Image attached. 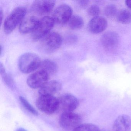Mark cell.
Masks as SVG:
<instances>
[{
    "label": "cell",
    "instance_id": "obj_27",
    "mask_svg": "<svg viewBox=\"0 0 131 131\" xmlns=\"http://www.w3.org/2000/svg\"><path fill=\"white\" fill-rule=\"evenodd\" d=\"M16 131H27V130H26L25 129L23 128H19L17 129L16 130Z\"/></svg>",
    "mask_w": 131,
    "mask_h": 131
},
{
    "label": "cell",
    "instance_id": "obj_20",
    "mask_svg": "<svg viewBox=\"0 0 131 131\" xmlns=\"http://www.w3.org/2000/svg\"><path fill=\"white\" fill-rule=\"evenodd\" d=\"M73 131H101L99 128L94 124L85 123L80 124Z\"/></svg>",
    "mask_w": 131,
    "mask_h": 131
},
{
    "label": "cell",
    "instance_id": "obj_7",
    "mask_svg": "<svg viewBox=\"0 0 131 131\" xmlns=\"http://www.w3.org/2000/svg\"><path fill=\"white\" fill-rule=\"evenodd\" d=\"M73 10L71 7L67 4L59 6L53 13L52 18L55 24L63 25L68 23L72 16Z\"/></svg>",
    "mask_w": 131,
    "mask_h": 131
},
{
    "label": "cell",
    "instance_id": "obj_4",
    "mask_svg": "<svg viewBox=\"0 0 131 131\" xmlns=\"http://www.w3.org/2000/svg\"><path fill=\"white\" fill-rule=\"evenodd\" d=\"M55 23L52 17L45 16L39 20V23L33 32L32 38L35 41L42 39L50 33Z\"/></svg>",
    "mask_w": 131,
    "mask_h": 131
},
{
    "label": "cell",
    "instance_id": "obj_17",
    "mask_svg": "<svg viewBox=\"0 0 131 131\" xmlns=\"http://www.w3.org/2000/svg\"><path fill=\"white\" fill-rule=\"evenodd\" d=\"M68 26L72 30H78L81 29L84 25L83 19L78 15H72L68 23Z\"/></svg>",
    "mask_w": 131,
    "mask_h": 131
},
{
    "label": "cell",
    "instance_id": "obj_15",
    "mask_svg": "<svg viewBox=\"0 0 131 131\" xmlns=\"http://www.w3.org/2000/svg\"><path fill=\"white\" fill-rule=\"evenodd\" d=\"M114 131H128L131 128V119L127 115L118 116L113 124Z\"/></svg>",
    "mask_w": 131,
    "mask_h": 131
},
{
    "label": "cell",
    "instance_id": "obj_24",
    "mask_svg": "<svg viewBox=\"0 0 131 131\" xmlns=\"http://www.w3.org/2000/svg\"><path fill=\"white\" fill-rule=\"evenodd\" d=\"M89 2V1H78V4L81 7L84 8L88 5Z\"/></svg>",
    "mask_w": 131,
    "mask_h": 131
},
{
    "label": "cell",
    "instance_id": "obj_18",
    "mask_svg": "<svg viewBox=\"0 0 131 131\" xmlns=\"http://www.w3.org/2000/svg\"><path fill=\"white\" fill-rule=\"evenodd\" d=\"M117 21L123 24H128L131 22V13L128 10H120L117 14Z\"/></svg>",
    "mask_w": 131,
    "mask_h": 131
},
{
    "label": "cell",
    "instance_id": "obj_9",
    "mask_svg": "<svg viewBox=\"0 0 131 131\" xmlns=\"http://www.w3.org/2000/svg\"><path fill=\"white\" fill-rule=\"evenodd\" d=\"M59 109L63 113L72 112L79 106L78 99L73 95L70 94H65L58 99Z\"/></svg>",
    "mask_w": 131,
    "mask_h": 131
},
{
    "label": "cell",
    "instance_id": "obj_16",
    "mask_svg": "<svg viewBox=\"0 0 131 131\" xmlns=\"http://www.w3.org/2000/svg\"><path fill=\"white\" fill-rule=\"evenodd\" d=\"M40 67V70H44L49 75L55 74L58 70L57 64L54 61L48 59L42 61Z\"/></svg>",
    "mask_w": 131,
    "mask_h": 131
},
{
    "label": "cell",
    "instance_id": "obj_19",
    "mask_svg": "<svg viewBox=\"0 0 131 131\" xmlns=\"http://www.w3.org/2000/svg\"><path fill=\"white\" fill-rule=\"evenodd\" d=\"M0 72L1 75L5 83L10 88H13L14 85L13 80L10 75L6 72V69L1 63L0 65Z\"/></svg>",
    "mask_w": 131,
    "mask_h": 131
},
{
    "label": "cell",
    "instance_id": "obj_3",
    "mask_svg": "<svg viewBox=\"0 0 131 131\" xmlns=\"http://www.w3.org/2000/svg\"><path fill=\"white\" fill-rule=\"evenodd\" d=\"M40 47L46 53H51L56 51L61 46L62 39L61 35L56 32H51L41 39Z\"/></svg>",
    "mask_w": 131,
    "mask_h": 131
},
{
    "label": "cell",
    "instance_id": "obj_2",
    "mask_svg": "<svg viewBox=\"0 0 131 131\" xmlns=\"http://www.w3.org/2000/svg\"><path fill=\"white\" fill-rule=\"evenodd\" d=\"M26 9L24 7H16L6 18L4 23V30L6 34H10L20 25L25 17Z\"/></svg>",
    "mask_w": 131,
    "mask_h": 131
},
{
    "label": "cell",
    "instance_id": "obj_11",
    "mask_svg": "<svg viewBox=\"0 0 131 131\" xmlns=\"http://www.w3.org/2000/svg\"><path fill=\"white\" fill-rule=\"evenodd\" d=\"M119 41L118 35L113 32L105 33L102 36L101 39V43L104 48L110 51L117 48Z\"/></svg>",
    "mask_w": 131,
    "mask_h": 131
},
{
    "label": "cell",
    "instance_id": "obj_14",
    "mask_svg": "<svg viewBox=\"0 0 131 131\" xmlns=\"http://www.w3.org/2000/svg\"><path fill=\"white\" fill-rule=\"evenodd\" d=\"M107 26V22L104 18L102 17H93L89 22L88 29L90 32L95 34L103 32Z\"/></svg>",
    "mask_w": 131,
    "mask_h": 131
},
{
    "label": "cell",
    "instance_id": "obj_21",
    "mask_svg": "<svg viewBox=\"0 0 131 131\" xmlns=\"http://www.w3.org/2000/svg\"><path fill=\"white\" fill-rule=\"evenodd\" d=\"M19 99L23 107L25 108L27 111L34 115H38L39 114H38V112L26 99H25L23 96H19Z\"/></svg>",
    "mask_w": 131,
    "mask_h": 131
},
{
    "label": "cell",
    "instance_id": "obj_1",
    "mask_svg": "<svg viewBox=\"0 0 131 131\" xmlns=\"http://www.w3.org/2000/svg\"><path fill=\"white\" fill-rule=\"evenodd\" d=\"M41 59L36 53H26L20 56L18 61V67L20 71L24 73L32 72L40 67Z\"/></svg>",
    "mask_w": 131,
    "mask_h": 131
},
{
    "label": "cell",
    "instance_id": "obj_25",
    "mask_svg": "<svg viewBox=\"0 0 131 131\" xmlns=\"http://www.w3.org/2000/svg\"><path fill=\"white\" fill-rule=\"evenodd\" d=\"M125 4L126 6L129 8L131 9V0H127L125 1Z\"/></svg>",
    "mask_w": 131,
    "mask_h": 131
},
{
    "label": "cell",
    "instance_id": "obj_10",
    "mask_svg": "<svg viewBox=\"0 0 131 131\" xmlns=\"http://www.w3.org/2000/svg\"><path fill=\"white\" fill-rule=\"evenodd\" d=\"M55 4L53 1H36L32 4L31 9L37 14L45 15L52 11Z\"/></svg>",
    "mask_w": 131,
    "mask_h": 131
},
{
    "label": "cell",
    "instance_id": "obj_12",
    "mask_svg": "<svg viewBox=\"0 0 131 131\" xmlns=\"http://www.w3.org/2000/svg\"><path fill=\"white\" fill-rule=\"evenodd\" d=\"M39 19L33 16L25 17L19 26V30L23 34L31 33L36 29Z\"/></svg>",
    "mask_w": 131,
    "mask_h": 131
},
{
    "label": "cell",
    "instance_id": "obj_26",
    "mask_svg": "<svg viewBox=\"0 0 131 131\" xmlns=\"http://www.w3.org/2000/svg\"><path fill=\"white\" fill-rule=\"evenodd\" d=\"M3 13V10L2 9H1V11H0V17H1V24H2V21H3V18L4 17Z\"/></svg>",
    "mask_w": 131,
    "mask_h": 131
},
{
    "label": "cell",
    "instance_id": "obj_6",
    "mask_svg": "<svg viewBox=\"0 0 131 131\" xmlns=\"http://www.w3.org/2000/svg\"><path fill=\"white\" fill-rule=\"evenodd\" d=\"M81 117L77 113H63L60 117L59 122L61 127L66 129H74L80 125Z\"/></svg>",
    "mask_w": 131,
    "mask_h": 131
},
{
    "label": "cell",
    "instance_id": "obj_13",
    "mask_svg": "<svg viewBox=\"0 0 131 131\" xmlns=\"http://www.w3.org/2000/svg\"><path fill=\"white\" fill-rule=\"evenodd\" d=\"M62 89L61 83L56 80L48 81L39 89L40 96H53L60 91Z\"/></svg>",
    "mask_w": 131,
    "mask_h": 131
},
{
    "label": "cell",
    "instance_id": "obj_23",
    "mask_svg": "<svg viewBox=\"0 0 131 131\" xmlns=\"http://www.w3.org/2000/svg\"><path fill=\"white\" fill-rule=\"evenodd\" d=\"M87 13L90 16L94 17H97L100 13V9L99 7L95 5H92L89 7Z\"/></svg>",
    "mask_w": 131,
    "mask_h": 131
},
{
    "label": "cell",
    "instance_id": "obj_8",
    "mask_svg": "<svg viewBox=\"0 0 131 131\" xmlns=\"http://www.w3.org/2000/svg\"><path fill=\"white\" fill-rule=\"evenodd\" d=\"M50 75L40 70L29 76L27 80V85L33 89H40L49 81Z\"/></svg>",
    "mask_w": 131,
    "mask_h": 131
},
{
    "label": "cell",
    "instance_id": "obj_22",
    "mask_svg": "<svg viewBox=\"0 0 131 131\" xmlns=\"http://www.w3.org/2000/svg\"><path fill=\"white\" fill-rule=\"evenodd\" d=\"M117 10L116 7L113 4H110L106 7L105 13L108 18H112L117 16Z\"/></svg>",
    "mask_w": 131,
    "mask_h": 131
},
{
    "label": "cell",
    "instance_id": "obj_5",
    "mask_svg": "<svg viewBox=\"0 0 131 131\" xmlns=\"http://www.w3.org/2000/svg\"><path fill=\"white\" fill-rule=\"evenodd\" d=\"M37 108L46 114H50L59 109V100L54 96H40L36 102Z\"/></svg>",
    "mask_w": 131,
    "mask_h": 131
}]
</instances>
